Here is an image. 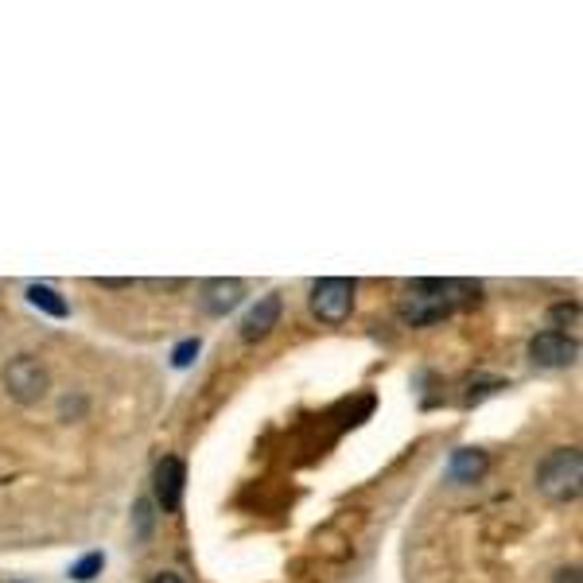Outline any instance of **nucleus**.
Listing matches in <instances>:
<instances>
[{
  "label": "nucleus",
  "mask_w": 583,
  "mask_h": 583,
  "mask_svg": "<svg viewBox=\"0 0 583 583\" xmlns=\"http://www.w3.org/2000/svg\"><path fill=\"white\" fill-rule=\"evenodd\" d=\"M471 304H478V285L471 280H413L397 299V312L408 327H432Z\"/></svg>",
  "instance_id": "1"
},
{
  "label": "nucleus",
  "mask_w": 583,
  "mask_h": 583,
  "mask_svg": "<svg viewBox=\"0 0 583 583\" xmlns=\"http://www.w3.org/2000/svg\"><path fill=\"white\" fill-rule=\"evenodd\" d=\"M580 483H583V460L576 447H556L537 471V486L556 502L580 498Z\"/></svg>",
  "instance_id": "2"
},
{
  "label": "nucleus",
  "mask_w": 583,
  "mask_h": 583,
  "mask_svg": "<svg viewBox=\"0 0 583 583\" xmlns=\"http://www.w3.org/2000/svg\"><path fill=\"white\" fill-rule=\"evenodd\" d=\"M4 389H8V397H16L20 405H36V401H43L47 389H51V377H47L43 362H36V358L23 354V358L8 362Z\"/></svg>",
  "instance_id": "3"
},
{
  "label": "nucleus",
  "mask_w": 583,
  "mask_h": 583,
  "mask_svg": "<svg viewBox=\"0 0 583 583\" xmlns=\"http://www.w3.org/2000/svg\"><path fill=\"white\" fill-rule=\"evenodd\" d=\"M312 312L323 323H346L354 312V280L323 277L312 285Z\"/></svg>",
  "instance_id": "4"
},
{
  "label": "nucleus",
  "mask_w": 583,
  "mask_h": 583,
  "mask_svg": "<svg viewBox=\"0 0 583 583\" xmlns=\"http://www.w3.org/2000/svg\"><path fill=\"white\" fill-rule=\"evenodd\" d=\"M580 358V343L564 330H541L530 338V362L541 369H561Z\"/></svg>",
  "instance_id": "5"
},
{
  "label": "nucleus",
  "mask_w": 583,
  "mask_h": 583,
  "mask_svg": "<svg viewBox=\"0 0 583 583\" xmlns=\"http://www.w3.org/2000/svg\"><path fill=\"white\" fill-rule=\"evenodd\" d=\"M184 491H187L184 460L168 455V460L156 463V502L164 506V514H176V510L184 506Z\"/></svg>",
  "instance_id": "6"
},
{
  "label": "nucleus",
  "mask_w": 583,
  "mask_h": 583,
  "mask_svg": "<svg viewBox=\"0 0 583 583\" xmlns=\"http://www.w3.org/2000/svg\"><path fill=\"white\" fill-rule=\"evenodd\" d=\"M241 299H246V285L234 277H215L199 288V307L207 315H230Z\"/></svg>",
  "instance_id": "7"
},
{
  "label": "nucleus",
  "mask_w": 583,
  "mask_h": 583,
  "mask_svg": "<svg viewBox=\"0 0 583 583\" xmlns=\"http://www.w3.org/2000/svg\"><path fill=\"white\" fill-rule=\"evenodd\" d=\"M280 315H285V299H280L277 292L261 296L254 307H249L246 319H241V338H246V343H257V338H265L280 323Z\"/></svg>",
  "instance_id": "8"
},
{
  "label": "nucleus",
  "mask_w": 583,
  "mask_h": 583,
  "mask_svg": "<svg viewBox=\"0 0 583 583\" xmlns=\"http://www.w3.org/2000/svg\"><path fill=\"white\" fill-rule=\"evenodd\" d=\"M447 475H452L455 483H475V478H483L486 452H478V447H460V452L452 455V463H447Z\"/></svg>",
  "instance_id": "9"
},
{
  "label": "nucleus",
  "mask_w": 583,
  "mask_h": 583,
  "mask_svg": "<svg viewBox=\"0 0 583 583\" xmlns=\"http://www.w3.org/2000/svg\"><path fill=\"white\" fill-rule=\"evenodd\" d=\"M28 299L39 307V312L55 315V319H62V315L70 312V307H67V299H62L59 292H55L51 285H31V288H28Z\"/></svg>",
  "instance_id": "10"
},
{
  "label": "nucleus",
  "mask_w": 583,
  "mask_h": 583,
  "mask_svg": "<svg viewBox=\"0 0 583 583\" xmlns=\"http://www.w3.org/2000/svg\"><path fill=\"white\" fill-rule=\"evenodd\" d=\"M101 569H106V556H101V553H90V556H82V561H78L75 569H70V580H75V583H90Z\"/></svg>",
  "instance_id": "11"
},
{
  "label": "nucleus",
  "mask_w": 583,
  "mask_h": 583,
  "mask_svg": "<svg viewBox=\"0 0 583 583\" xmlns=\"http://www.w3.org/2000/svg\"><path fill=\"white\" fill-rule=\"evenodd\" d=\"M195 354H199V338H187V343H179V346H176V354H171V362H176V366L184 369V366H191V362H195Z\"/></svg>",
  "instance_id": "12"
},
{
  "label": "nucleus",
  "mask_w": 583,
  "mask_h": 583,
  "mask_svg": "<svg viewBox=\"0 0 583 583\" xmlns=\"http://www.w3.org/2000/svg\"><path fill=\"white\" fill-rule=\"evenodd\" d=\"M152 583H184V580H179V576H171V572H164V576H156Z\"/></svg>",
  "instance_id": "13"
}]
</instances>
